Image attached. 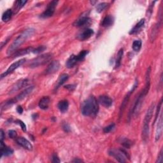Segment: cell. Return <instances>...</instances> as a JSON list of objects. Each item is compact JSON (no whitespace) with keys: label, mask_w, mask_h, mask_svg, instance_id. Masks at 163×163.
Segmentation results:
<instances>
[{"label":"cell","mask_w":163,"mask_h":163,"mask_svg":"<svg viewBox=\"0 0 163 163\" xmlns=\"http://www.w3.org/2000/svg\"><path fill=\"white\" fill-rule=\"evenodd\" d=\"M8 136L10 138H14L17 136V133L14 130H10L8 131Z\"/></svg>","instance_id":"8d00e7d4"},{"label":"cell","mask_w":163,"mask_h":163,"mask_svg":"<svg viewBox=\"0 0 163 163\" xmlns=\"http://www.w3.org/2000/svg\"><path fill=\"white\" fill-rule=\"evenodd\" d=\"M65 87V88L68 89L69 91H73L75 89V85H67Z\"/></svg>","instance_id":"60d3db41"},{"label":"cell","mask_w":163,"mask_h":163,"mask_svg":"<svg viewBox=\"0 0 163 163\" xmlns=\"http://www.w3.org/2000/svg\"><path fill=\"white\" fill-rule=\"evenodd\" d=\"M162 114H161L159 118L158 119V124H157V128L155 129V141L159 140L160 138L162 135Z\"/></svg>","instance_id":"5bb4252c"},{"label":"cell","mask_w":163,"mask_h":163,"mask_svg":"<svg viewBox=\"0 0 163 163\" xmlns=\"http://www.w3.org/2000/svg\"><path fill=\"white\" fill-rule=\"evenodd\" d=\"M27 3V1H17L15 2V10L16 12H18L20 9H21Z\"/></svg>","instance_id":"1f68e13d"},{"label":"cell","mask_w":163,"mask_h":163,"mask_svg":"<svg viewBox=\"0 0 163 163\" xmlns=\"http://www.w3.org/2000/svg\"><path fill=\"white\" fill-rule=\"evenodd\" d=\"M162 99H161V101L158 106V108H157V110H156V112H155V119H154V122H156L157 119H158V117H159V114L160 113V110H161V106H162Z\"/></svg>","instance_id":"836d02e7"},{"label":"cell","mask_w":163,"mask_h":163,"mask_svg":"<svg viewBox=\"0 0 163 163\" xmlns=\"http://www.w3.org/2000/svg\"><path fill=\"white\" fill-rule=\"evenodd\" d=\"M121 143L123 147H124L125 148H129L131 147V145H132V141L128 138L122 139Z\"/></svg>","instance_id":"f546056e"},{"label":"cell","mask_w":163,"mask_h":163,"mask_svg":"<svg viewBox=\"0 0 163 163\" xmlns=\"http://www.w3.org/2000/svg\"><path fill=\"white\" fill-rule=\"evenodd\" d=\"M141 45H142V43H141V41L140 40H135L134 41L133 43V48L135 51H139L141 49Z\"/></svg>","instance_id":"f1b7e54d"},{"label":"cell","mask_w":163,"mask_h":163,"mask_svg":"<svg viewBox=\"0 0 163 163\" xmlns=\"http://www.w3.org/2000/svg\"><path fill=\"white\" fill-rule=\"evenodd\" d=\"M109 4L107 3H101L97 5L96 7V11L98 13H101V12H103L106 8L108 7Z\"/></svg>","instance_id":"83f0119b"},{"label":"cell","mask_w":163,"mask_h":163,"mask_svg":"<svg viewBox=\"0 0 163 163\" xmlns=\"http://www.w3.org/2000/svg\"><path fill=\"white\" fill-rule=\"evenodd\" d=\"M94 34V31L92 29H86L77 35V39L80 41H84L91 38Z\"/></svg>","instance_id":"4fadbf2b"},{"label":"cell","mask_w":163,"mask_h":163,"mask_svg":"<svg viewBox=\"0 0 163 163\" xmlns=\"http://www.w3.org/2000/svg\"><path fill=\"white\" fill-rule=\"evenodd\" d=\"M35 32V30L33 28H28L24 30L23 32L18 36L17 38L12 43L11 45L7 50V54H14L16 50L22 45L30 37L32 36Z\"/></svg>","instance_id":"7a4b0ae2"},{"label":"cell","mask_w":163,"mask_h":163,"mask_svg":"<svg viewBox=\"0 0 163 163\" xmlns=\"http://www.w3.org/2000/svg\"><path fill=\"white\" fill-rule=\"evenodd\" d=\"M58 107L61 113H65L68 111L69 108V103L67 100H62L58 105Z\"/></svg>","instance_id":"cb8c5ba5"},{"label":"cell","mask_w":163,"mask_h":163,"mask_svg":"<svg viewBox=\"0 0 163 163\" xmlns=\"http://www.w3.org/2000/svg\"><path fill=\"white\" fill-rule=\"evenodd\" d=\"M16 123L20 125V126L21 127L23 131H24V132H26L27 129H26V124H25L22 121H20V120H18L16 121Z\"/></svg>","instance_id":"d590c367"},{"label":"cell","mask_w":163,"mask_h":163,"mask_svg":"<svg viewBox=\"0 0 163 163\" xmlns=\"http://www.w3.org/2000/svg\"><path fill=\"white\" fill-rule=\"evenodd\" d=\"M52 162H54V163H57V162H60V159L59 158H58V156L56 155V154H54L52 155Z\"/></svg>","instance_id":"f35d334b"},{"label":"cell","mask_w":163,"mask_h":163,"mask_svg":"<svg viewBox=\"0 0 163 163\" xmlns=\"http://www.w3.org/2000/svg\"><path fill=\"white\" fill-rule=\"evenodd\" d=\"M17 143L18 145L24 148L25 149L28 150H33V145L27 139L24 138V137H18L16 139Z\"/></svg>","instance_id":"7c38bea8"},{"label":"cell","mask_w":163,"mask_h":163,"mask_svg":"<svg viewBox=\"0 0 163 163\" xmlns=\"http://www.w3.org/2000/svg\"><path fill=\"white\" fill-rule=\"evenodd\" d=\"M145 22V18H142V19H141L135 25V27L130 31L129 35H135L138 33L139 31H140V30L142 29V28L144 26Z\"/></svg>","instance_id":"2e32d148"},{"label":"cell","mask_w":163,"mask_h":163,"mask_svg":"<svg viewBox=\"0 0 163 163\" xmlns=\"http://www.w3.org/2000/svg\"><path fill=\"white\" fill-rule=\"evenodd\" d=\"M78 60L77 59V57L76 55H72L70 58H68V59L66 61V66L68 68H73L75 65H76L78 62Z\"/></svg>","instance_id":"d6986e66"},{"label":"cell","mask_w":163,"mask_h":163,"mask_svg":"<svg viewBox=\"0 0 163 163\" xmlns=\"http://www.w3.org/2000/svg\"><path fill=\"white\" fill-rule=\"evenodd\" d=\"M53 58V55L51 53H47L42 54L41 55L38 56L37 58H35L31 61L29 63V67L31 68H35L39 67L40 66L44 65L48 62L51 61Z\"/></svg>","instance_id":"277c9868"},{"label":"cell","mask_w":163,"mask_h":163,"mask_svg":"<svg viewBox=\"0 0 163 163\" xmlns=\"http://www.w3.org/2000/svg\"><path fill=\"white\" fill-rule=\"evenodd\" d=\"M155 108V105L152 103L150 106L148 110L147 111L146 114L144 117L143 124L142 127V131H141V137L143 140L147 142L149 136V132H150V122L153 116L154 110Z\"/></svg>","instance_id":"3957f363"},{"label":"cell","mask_w":163,"mask_h":163,"mask_svg":"<svg viewBox=\"0 0 163 163\" xmlns=\"http://www.w3.org/2000/svg\"><path fill=\"white\" fill-rule=\"evenodd\" d=\"M123 54H124V50H123V48H121V49L119 50V51H118L117 55V59H116V61H115V68H118L119 66H121Z\"/></svg>","instance_id":"484cf974"},{"label":"cell","mask_w":163,"mask_h":163,"mask_svg":"<svg viewBox=\"0 0 163 163\" xmlns=\"http://www.w3.org/2000/svg\"><path fill=\"white\" fill-rule=\"evenodd\" d=\"M26 61V59L24 58V59H21V60H18V61L15 62L14 63L11 65L9 66V68L7 69V70L1 75V78H3V77H7V75H8L9 74L12 73V72H14V71H15L16 69H17L18 68H19L20 66L23 65V64Z\"/></svg>","instance_id":"ba28073f"},{"label":"cell","mask_w":163,"mask_h":163,"mask_svg":"<svg viewBox=\"0 0 163 163\" xmlns=\"http://www.w3.org/2000/svg\"><path fill=\"white\" fill-rule=\"evenodd\" d=\"M108 154L119 162H125L126 161V158H128L126 152L122 149H111L109 150Z\"/></svg>","instance_id":"8992f818"},{"label":"cell","mask_w":163,"mask_h":163,"mask_svg":"<svg viewBox=\"0 0 163 163\" xmlns=\"http://www.w3.org/2000/svg\"><path fill=\"white\" fill-rule=\"evenodd\" d=\"M73 162H83V161H82V160H80V159H75V160H73Z\"/></svg>","instance_id":"ee69618b"},{"label":"cell","mask_w":163,"mask_h":163,"mask_svg":"<svg viewBox=\"0 0 163 163\" xmlns=\"http://www.w3.org/2000/svg\"><path fill=\"white\" fill-rule=\"evenodd\" d=\"M60 68V64L58 61H53L48 65L45 71L46 75L53 74L57 72Z\"/></svg>","instance_id":"8fae6325"},{"label":"cell","mask_w":163,"mask_h":163,"mask_svg":"<svg viewBox=\"0 0 163 163\" xmlns=\"http://www.w3.org/2000/svg\"><path fill=\"white\" fill-rule=\"evenodd\" d=\"M45 49H46V47L45 46H39L38 47L34 48L33 52L34 54H39L44 51Z\"/></svg>","instance_id":"e575fe53"},{"label":"cell","mask_w":163,"mask_h":163,"mask_svg":"<svg viewBox=\"0 0 163 163\" xmlns=\"http://www.w3.org/2000/svg\"><path fill=\"white\" fill-rule=\"evenodd\" d=\"M163 156H162V149L161 150V152L158 157V159L156 161V162H162V159Z\"/></svg>","instance_id":"74e56055"},{"label":"cell","mask_w":163,"mask_h":163,"mask_svg":"<svg viewBox=\"0 0 163 163\" xmlns=\"http://www.w3.org/2000/svg\"><path fill=\"white\" fill-rule=\"evenodd\" d=\"M12 10L11 9H8L3 13L2 15V21L5 22H8V21H10L12 17Z\"/></svg>","instance_id":"4316f807"},{"label":"cell","mask_w":163,"mask_h":163,"mask_svg":"<svg viewBox=\"0 0 163 163\" xmlns=\"http://www.w3.org/2000/svg\"><path fill=\"white\" fill-rule=\"evenodd\" d=\"M89 53L88 51H85V50H84V51H82L78 55H77V59L79 62L83 61L84 58H85V56L87 55V54Z\"/></svg>","instance_id":"4dcf8cb0"},{"label":"cell","mask_w":163,"mask_h":163,"mask_svg":"<svg viewBox=\"0 0 163 163\" xmlns=\"http://www.w3.org/2000/svg\"><path fill=\"white\" fill-rule=\"evenodd\" d=\"M69 78V75L68 74L64 73L62 74L61 75H60V77H59L58 81H57V85H56L55 88L58 89L59 87L63 84L65 82H66L68 80V79Z\"/></svg>","instance_id":"d4e9b609"},{"label":"cell","mask_w":163,"mask_h":163,"mask_svg":"<svg viewBox=\"0 0 163 163\" xmlns=\"http://www.w3.org/2000/svg\"><path fill=\"white\" fill-rule=\"evenodd\" d=\"M114 17H113L111 15H107L103 18L101 25H102V26L105 28H108L114 24Z\"/></svg>","instance_id":"603a6c76"},{"label":"cell","mask_w":163,"mask_h":163,"mask_svg":"<svg viewBox=\"0 0 163 163\" xmlns=\"http://www.w3.org/2000/svg\"><path fill=\"white\" fill-rule=\"evenodd\" d=\"M29 84V80L28 79H22L19 81H18L17 83H15L13 86H12V89L10 90L9 94L10 95H12L18 90H20L21 89L23 88V87H26Z\"/></svg>","instance_id":"30bf717a"},{"label":"cell","mask_w":163,"mask_h":163,"mask_svg":"<svg viewBox=\"0 0 163 163\" xmlns=\"http://www.w3.org/2000/svg\"><path fill=\"white\" fill-rule=\"evenodd\" d=\"M89 21H90V18L89 17H82L80 18L77 21H75L73 25L75 26H77V27H82L88 24Z\"/></svg>","instance_id":"7402d4cb"},{"label":"cell","mask_w":163,"mask_h":163,"mask_svg":"<svg viewBox=\"0 0 163 163\" xmlns=\"http://www.w3.org/2000/svg\"><path fill=\"white\" fill-rule=\"evenodd\" d=\"M0 138H1V141H3L4 140V138H5V134H4V132L2 129L1 130V131H0Z\"/></svg>","instance_id":"7bdbcfd3"},{"label":"cell","mask_w":163,"mask_h":163,"mask_svg":"<svg viewBox=\"0 0 163 163\" xmlns=\"http://www.w3.org/2000/svg\"><path fill=\"white\" fill-rule=\"evenodd\" d=\"M147 94L144 91V90L143 89V91L141 92V93L139 95V96H138L136 101L134 104V106H133L132 110H131V112L129 113V118H131V115L133 116H136L138 114H139V112L141 108V106L143 105L144 99H145V96H147Z\"/></svg>","instance_id":"5b68a950"},{"label":"cell","mask_w":163,"mask_h":163,"mask_svg":"<svg viewBox=\"0 0 163 163\" xmlns=\"http://www.w3.org/2000/svg\"><path fill=\"white\" fill-rule=\"evenodd\" d=\"M150 72H151V68L149 67L146 72L145 75V87L143 89L144 91H145L147 94L148 93L150 87Z\"/></svg>","instance_id":"44dd1931"},{"label":"cell","mask_w":163,"mask_h":163,"mask_svg":"<svg viewBox=\"0 0 163 163\" xmlns=\"http://www.w3.org/2000/svg\"><path fill=\"white\" fill-rule=\"evenodd\" d=\"M58 3V1H52L51 2H50L47 5V9L41 14L40 17L43 18H47L52 17L54 14L55 9Z\"/></svg>","instance_id":"52a82bcc"},{"label":"cell","mask_w":163,"mask_h":163,"mask_svg":"<svg viewBox=\"0 0 163 163\" xmlns=\"http://www.w3.org/2000/svg\"><path fill=\"white\" fill-rule=\"evenodd\" d=\"M33 49L34 48L33 47H31L21 49V50H20V51H15L13 54V56H14V58H17V57H19V56H22L24 55L28 54L31 52H33Z\"/></svg>","instance_id":"e0dca14e"},{"label":"cell","mask_w":163,"mask_h":163,"mask_svg":"<svg viewBox=\"0 0 163 163\" xmlns=\"http://www.w3.org/2000/svg\"><path fill=\"white\" fill-rule=\"evenodd\" d=\"M34 89H35V87L33 85H31L27 87L26 89H25L20 94H18V95L14 99H13L14 103H15L18 101H21V100L24 99V98H26L27 96H28L30 95L31 92H33Z\"/></svg>","instance_id":"9c48e42d"},{"label":"cell","mask_w":163,"mask_h":163,"mask_svg":"<svg viewBox=\"0 0 163 163\" xmlns=\"http://www.w3.org/2000/svg\"><path fill=\"white\" fill-rule=\"evenodd\" d=\"M50 101H51V100H50L49 97L48 96L43 97L39 101V103H38L39 107L42 110L48 109L49 105H50Z\"/></svg>","instance_id":"ffe728a7"},{"label":"cell","mask_w":163,"mask_h":163,"mask_svg":"<svg viewBox=\"0 0 163 163\" xmlns=\"http://www.w3.org/2000/svg\"><path fill=\"white\" fill-rule=\"evenodd\" d=\"M0 148H1V157H2L3 155L9 156L14 153L13 150L9 147H7L3 143V141H1V145H0Z\"/></svg>","instance_id":"ac0fdd59"},{"label":"cell","mask_w":163,"mask_h":163,"mask_svg":"<svg viewBox=\"0 0 163 163\" xmlns=\"http://www.w3.org/2000/svg\"><path fill=\"white\" fill-rule=\"evenodd\" d=\"M99 103L103 105L106 108H109L112 105L113 101L112 99L108 96L106 95H102L100 96L98 99Z\"/></svg>","instance_id":"9a60e30c"},{"label":"cell","mask_w":163,"mask_h":163,"mask_svg":"<svg viewBox=\"0 0 163 163\" xmlns=\"http://www.w3.org/2000/svg\"><path fill=\"white\" fill-rule=\"evenodd\" d=\"M62 128H63V129L65 130V132H70V126L68 124H65L63 125V126H62Z\"/></svg>","instance_id":"ab89813d"},{"label":"cell","mask_w":163,"mask_h":163,"mask_svg":"<svg viewBox=\"0 0 163 163\" xmlns=\"http://www.w3.org/2000/svg\"><path fill=\"white\" fill-rule=\"evenodd\" d=\"M99 110V105L95 96H90L82 105V114L85 116L96 115Z\"/></svg>","instance_id":"6da1fadb"},{"label":"cell","mask_w":163,"mask_h":163,"mask_svg":"<svg viewBox=\"0 0 163 163\" xmlns=\"http://www.w3.org/2000/svg\"><path fill=\"white\" fill-rule=\"evenodd\" d=\"M115 124L114 123H112L110 125H109V126L105 127L103 129V131H104V133H108L111 132L112 130H114L115 129Z\"/></svg>","instance_id":"d6a6232c"},{"label":"cell","mask_w":163,"mask_h":163,"mask_svg":"<svg viewBox=\"0 0 163 163\" xmlns=\"http://www.w3.org/2000/svg\"><path fill=\"white\" fill-rule=\"evenodd\" d=\"M17 111L18 112V114H22L23 112V108L21 106H18L17 107Z\"/></svg>","instance_id":"b9f144b4"}]
</instances>
